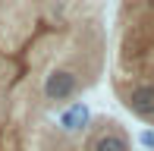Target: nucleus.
I'll return each mask as SVG.
<instances>
[{
  "instance_id": "nucleus-1",
  "label": "nucleus",
  "mask_w": 154,
  "mask_h": 151,
  "mask_svg": "<svg viewBox=\"0 0 154 151\" xmlns=\"http://www.w3.org/2000/svg\"><path fill=\"white\" fill-rule=\"evenodd\" d=\"M113 91L138 123L154 129V0H123L120 6Z\"/></svg>"
},
{
  "instance_id": "nucleus-2",
  "label": "nucleus",
  "mask_w": 154,
  "mask_h": 151,
  "mask_svg": "<svg viewBox=\"0 0 154 151\" xmlns=\"http://www.w3.org/2000/svg\"><path fill=\"white\" fill-rule=\"evenodd\" d=\"M82 85H85V79H82L79 69H72V66H54L41 79V98L47 104H72L75 94L82 91Z\"/></svg>"
},
{
  "instance_id": "nucleus-3",
  "label": "nucleus",
  "mask_w": 154,
  "mask_h": 151,
  "mask_svg": "<svg viewBox=\"0 0 154 151\" xmlns=\"http://www.w3.org/2000/svg\"><path fill=\"white\" fill-rule=\"evenodd\" d=\"M88 151H132V139L120 123H107L88 135Z\"/></svg>"
},
{
  "instance_id": "nucleus-4",
  "label": "nucleus",
  "mask_w": 154,
  "mask_h": 151,
  "mask_svg": "<svg viewBox=\"0 0 154 151\" xmlns=\"http://www.w3.org/2000/svg\"><path fill=\"white\" fill-rule=\"evenodd\" d=\"M148 151H154V148H148Z\"/></svg>"
}]
</instances>
